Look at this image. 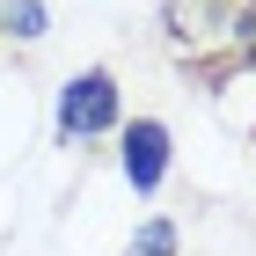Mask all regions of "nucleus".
Returning <instances> with one entry per match:
<instances>
[{"label":"nucleus","instance_id":"nucleus-1","mask_svg":"<svg viewBox=\"0 0 256 256\" xmlns=\"http://www.w3.org/2000/svg\"><path fill=\"white\" fill-rule=\"evenodd\" d=\"M168 30L183 52H249L256 44V0H168Z\"/></svg>","mask_w":256,"mask_h":256},{"label":"nucleus","instance_id":"nucleus-2","mask_svg":"<svg viewBox=\"0 0 256 256\" xmlns=\"http://www.w3.org/2000/svg\"><path fill=\"white\" fill-rule=\"evenodd\" d=\"M102 132H118V80L102 66H88L59 88V139L80 146V139H102Z\"/></svg>","mask_w":256,"mask_h":256},{"label":"nucleus","instance_id":"nucleus-3","mask_svg":"<svg viewBox=\"0 0 256 256\" xmlns=\"http://www.w3.org/2000/svg\"><path fill=\"white\" fill-rule=\"evenodd\" d=\"M118 161H124V183L132 190H161V176H168V124L161 118H132Z\"/></svg>","mask_w":256,"mask_h":256},{"label":"nucleus","instance_id":"nucleus-4","mask_svg":"<svg viewBox=\"0 0 256 256\" xmlns=\"http://www.w3.org/2000/svg\"><path fill=\"white\" fill-rule=\"evenodd\" d=\"M0 30L22 44H37L44 37V0H0Z\"/></svg>","mask_w":256,"mask_h":256},{"label":"nucleus","instance_id":"nucleus-5","mask_svg":"<svg viewBox=\"0 0 256 256\" xmlns=\"http://www.w3.org/2000/svg\"><path fill=\"white\" fill-rule=\"evenodd\" d=\"M124 256H176V227H168V220H146V227L132 234V249H124Z\"/></svg>","mask_w":256,"mask_h":256}]
</instances>
